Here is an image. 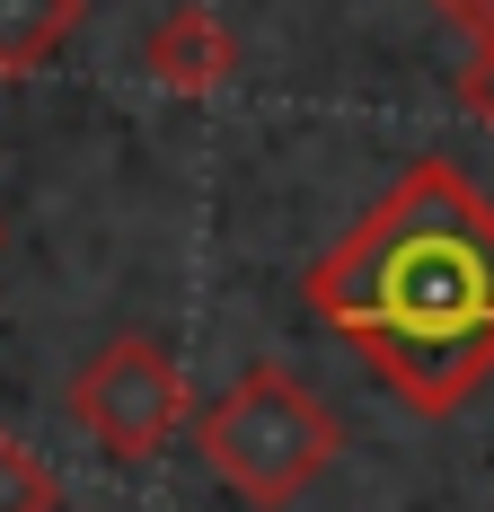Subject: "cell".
<instances>
[{"label": "cell", "mask_w": 494, "mask_h": 512, "mask_svg": "<svg viewBox=\"0 0 494 512\" xmlns=\"http://www.w3.org/2000/svg\"><path fill=\"white\" fill-rule=\"evenodd\" d=\"M300 292L415 415H459L494 371V204L450 159H415Z\"/></svg>", "instance_id": "1"}, {"label": "cell", "mask_w": 494, "mask_h": 512, "mask_svg": "<svg viewBox=\"0 0 494 512\" xmlns=\"http://www.w3.org/2000/svg\"><path fill=\"white\" fill-rule=\"evenodd\" d=\"M195 451L212 460V477L230 495H247L256 512H283L336 468L345 433H336V415L318 407L283 362H256V371H239L195 415Z\"/></svg>", "instance_id": "2"}, {"label": "cell", "mask_w": 494, "mask_h": 512, "mask_svg": "<svg viewBox=\"0 0 494 512\" xmlns=\"http://www.w3.org/2000/svg\"><path fill=\"white\" fill-rule=\"evenodd\" d=\"M71 415H80V433H98L115 460H159L186 433L195 389H186V362L168 354L159 336H115L71 380Z\"/></svg>", "instance_id": "3"}, {"label": "cell", "mask_w": 494, "mask_h": 512, "mask_svg": "<svg viewBox=\"0 0 494 512\" xmlns=\"http://www.w3.org/2000/svg\"><path fill=\"white\" fill-rule=\"evenodd\" d=\"M142 71L168 98H212V89H230V71H239V36H230L203 0H186V9H168V18L150 27Z\"/></svg>", "instance_id": "4"}, {"label": "cell", "mask_w": 494, "mask_h": 512, "mask_svg": "<svg viewBox=\"0 0 494 512\" xmlns=\"http://www.w3.org/2000/svg\"><path fill=\"white\" fill-rule=\"evenodd\" d=\"M80 18H89V0H0V80L45 71L80 36Z\"/></svg>", "instance_id": "5"}, {"label": "cell", "mask_w": 494, "mask_h": 512, "mask_svg": "<svg viewBox=\"0 0 494 512\" xmlns=\"http://www.w3.org/2000/svg\"><path fill=\"white\" fill-rule=\"evenodd\" d=\"M0 512H53V468L18 433H0Z\"/></svg>", "instance_id": "6"}, {"label": "cell", "mask_w": 494, "mask_h": 512, "mask_svg": "<svg viewBox=\"0 0 494 512\" xmlns=\"http://www.w3.org/2000/svg\"><path fill=\"white\" fill-rule=\"evenodd\" d=\"M459 106L494 133V36H477V53H468V71H459Z\"/></svg>", "instance_id": "7"}, {"label": "cell", "mask_w": 494, "mask_h": 512, "mask_svg": "<svg viewBox=\"0 0 494 512\" xmlns=\"http://www.w3.org/2000/svg\"><path fill=\"white\" fill-rule=\"evenodd\" d=\"M442 9L468 27V36H494V0H442Z\"/></svg>", "instance_id": "8"}]
</instances>
